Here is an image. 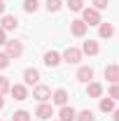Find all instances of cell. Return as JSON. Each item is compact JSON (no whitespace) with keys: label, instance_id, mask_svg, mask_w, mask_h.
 <instances>
[{"label":"cell","instance_id":"f1b7e54d","mask_svg":"<svg viewBox=\"0 0 119 121\" xmlns=\"http://www.w3.org/2000/svg\"><path fill=\"white\" fill-rule=\"evenodd\" d=\"M5 7H7V2H5V0H0V14H5Z\"/></svg>","mask_w":119,"mask_h":121},{"label":"cell","instance_id":"7c38bea8","mask_svg":"<svg viewBox=\"0 0 119 121\" xmlns=\"http://www.w3.org/2000/svg\"><path fill=\"white\" fill-rule=\"evenodd\" d=\"M51 103L59 105V107L68 105V91H65V89H56L54 93H51Z\"/></svg>","mask_w":119,"mask_h":121},{"label":"cell","instance_id":"8fae6325","mask_svg":"<svg viewBox=\"0 0 119 121\" xmlns=\"http://www.w3.org/2000/svg\"><path fill=\"white\" fill-rule=\"evenodd\" d=\"M82 54H87V56H98V54H101V44H98L96 40H87V42L82 44Z\"/></svg>","mask_w":119,"mask_h":121},{"label":"cell","instance_id":"603a6c76","mask_svg":"<svg viewBox=\"0 0 119 121\" xmlns=\"http://www.w3.org/2000/svg\"><path fill=\"white\" fill-rule=\"evenodd\" d=\"M12 121H30V112H26V109H16L14 114H12Z\"/></svg>","mask_w":119,"mask_h":121},{"label":"cell","instance_id":"4316f807","mask_svg":"<svg viewBox=\"0 0 119 121\" xmlns=\"http://www.w3.org/2000/svg\"><path fill=\"white\" fill-rule=\"evenodd\" d=\"M9 56H7V54H5V51H0V70H5V68H9Z\"/></svg>","mask_w":119,"mask_h":121},{"label":"cell","instance_id":"30bf717a","mask_svg":"<svg viewBox=\"0 0 119 121\" xmlns=\"http://www.w3.org/2000/svg\"><path fill=\"white\" fill-rule=\"evenodd\" d=\"M0 28L5 30H16L19 28V19H16L14 14H2V21H0Z\"/></svg>","mask_w":119,"mask_h":121},{"label":"cell","instance_id":"ffe728a7","mask_svg":"<svg viewBox=\"0 0 119 121\" xmlns=\"http://www.w3.org/2000/svg\"><path fill=\"white\" fill-rule=\"evenodd\" d=\"M45 7H47V12H49V14H56L61 7H63V0H47Z\"/></svg>","mask_w":119,"mask_h":121},{"label":"cell","instance_id":"e0dca14e","mask_svg":"<svg viewBox=\"0 0 119 121\" xmlns=\"http://www.w3.org/2000/svg\"><path fill=\"white\" fill-rule=\"evenodd\" d=\"M98 107H101V112H105V114H112V112L117 109L112 98H101V105H98Z\"/></svg>","mask_w":119,"mask_h":121},{"label":"cell","instance_id":"2e32d148","mask_svg":"<svg viewBox=\"0 0 119 121\" xmlns=\"http://www.w3.org/2000/svg\"><path fill=\"white\" fill-rule=\"evenodd\" d=\"M75 117H77V109H75V107H68V105L61 107V112H59V121H75Z\"/></svg>","mask_w":119,"mask_h":121},{"label":"cell","instance_id":"44dd1931","mask_svg":"<svg viewBox=\"0 0 119 121\" xmlns=\"http://www.w3.org/2000/svg\"><path fill=\"white\" fill-rule=\"evenodd\" d=\"M75 121H96V117H93V112H91V109H82V112H77Z\"/></svg>","mask_w":119,"mask_h":121},{"label":"cell","instance_id":"9c48e42d","mask_svg":"<svg viewBox=\"0 0 119 121\" xmlns=\"http://www.w3.org/2000/svg\"><path fill=\"white\" fill-rule=\"evenodd\" d=\"M77 82H82V84L93 82V68H91V65H79V70H77Z\"/></svg>","mask_w":119,"mask_h":121},{"label":"cell","instance_id":"6da1fadb","mask_svg":"<svg viewBox=\"0 0 119 121\" xmlns=\"http://www.w3.org/2000/svg\"><path fill=\"white\" fill-rule=\"evenodd\" d=\"M82 21H84L87 26H101V23H103V21H101V12L93 9V7H84V9H82Z\"/></svg>","mask_w":119,"mask_h":121},{"label":"cell","instance_id":"484cf974","mask_svg":"<svg viewBox=\"0 0 119 121\" xmlns=\"http://www.w3.org/2000/svg\"><path fill=\"white\" fill-rule=\"evenodd\" d=\"M91 2H93V9H98V12L107 9V5H110V0H91Z\"/></svg>","mask_w":119,"mask_h":121},{"label":"cell","instance_id":"8992f818","mask_svg":"<svg viewBox=\"0 0 119 121\" xmlns=\"http://www.w3.org/2000/svg\"><path fill=\"white\" fill-rule=\"evenodd\" d=\"M23 84H26V86H37V84H40V70L26 68V70H23Z\"/></svg>","mask_w":119,"mask_h":121},{"label":"cell","instance_id":"4dcf8cb0","mask_svg":"<svg viewBox=\"0 0 119 121\" xmlns=\"http://www.w3.org/2000/svg\"><path fill=\"white\" fill-rule=\"evenodd\" d=\"M2 107H5V98L0 95V109H2Z\"/></svg>","mask_w":119,"mask_h":121},{"label":"cell","instance_id":"7a4b0ae2","mask_svg":"<svg viewBox=\"0 0 119 121\" xmlns=\"http://www.w3.org/2000/svg\"><path fill=\"white\" fill-rule=\"evenodd\" d=\"M82 56H84L82 49H77V47H68V49L61 54V60H65L68 65H77V63L82 60Z\"/></svg>","mask_w":119,"mask_h":121},{"label":"cell","instance_id":"cb8c5ba5","mask_svg":"<svg viewBox=\"0 0 119 121\" xmlns=\"http://www.w3.org/2000/svg\"><path fill=\"white\" fill-rule=\"evenodd\" d=\"M9 89H12V84H9V77H0V95L9 93Z\"/></svg>","mask_w":119,"mask_h":121},{"label":"cell","instance_id":"9a60e30c","mask_svg":"<svg viewBox=\"0 0 119 121\" xmlns=\"http://www.w3.org/2000/svg\"><path fill=\"white\" fill-rule=\"evenodd\" d=\"M45 65L47 68H59L61 65V54L59 51H47L45 54Z\"/></svg>","mask_w":119,"mask_h":121},{"label":"cell","instance_id":"3957f363","mask_svg":"<svg viewBox=\"0 0 119 121\" xmlns=\"http://www.w3.org/2000/svg\"><path fill=\"white\" fill-rule=\"evenodd\" d=\"M5 54H7L9 58H19V56L23 54L21 40H7V42H5Z\"/></svg>","mask_w":119,"mask_h":121},{"label":"cell","instance_id":"ba28073f","mask_svg":"<svg viewBox=\"0 0 119 121\" xmlns=\"http://www.w3.org/2000/svg\"><path fill=\"white\" fill-rule=\"evenodd\" d=\"M87 30H89V26H87L82 19H75V21H70V33H73L75 37H84V35H87Z\"/></svg>","mask_w":119,"mask_h":121},{"label":"cell","instance_id":"d6986e66","mask_svg":"<svg viewBox=\"0 0 119 121\" xmlns=\"http://www.w3.org/2000/svg\"><path fill=\"white\" fill-rule=\"evenodd\" d=\"M37 9H40V0H23V12L35 14Z\"/></svg>","mask_w":119,"mask_h":121},{"label":"cell","instance_id":"5bb4252c","mask_svg":"<svg viewBox=\"0 0 119 121\" xmlns=\"http://www.w3.org/2000/svg\"><path fill=\"white\" fill-rule=\"evenodd\" d=\"M105 79L110 82V84H119V65H107L105 68Z\"/></svg>","mask_w":119,"mask_h":121},{"label":"cell","instance_id":"d4e9b609","mask_svg":"<svg viewBox=\"0 0 119 121\" xmlns=\"http://www.w3.org/2000/svg\"><path fill=\"white\" fill-rule=\"evenodd\" d=\"M107 98L119 100V84H112V86H110V91H107Z\"/></svg>","mask_w":119,"mask_h":121},{"label":"cell","instance_id":"f546056e","mask_svg":"<svg viewBox=\"0 0 119 121\" xmlns=\"http://www.w3.org/2000/svg\"><path fill=\"white\" fill-rule=\"evenodd\" d=\"M112 119H114V121H119V109H114V112H112Z\"/></svg>","mask_w":119,"mask_h":121},{"label":"cell","instance_id":"4fadbf2b","mask_svg":"<svg viewBox=\"0 0 119 121\" xmlns=\"http://www.w3.org/2000/svg\"><path fill=\"white\" fill-rule=\"evenodd\" d=\"M87 95L89 98H103V84L101 82H89L87 84Z\"/></svg>","mask_w":119,"mask_h":121},{"label":"cell","instance_id":"7402d4cb","mask_svg":"<svg viewBox=\"0 0 119 121\" xmlns=\"http://www.w3.org/2000/svg\"><path fill=\"white\" fill-rule=\"evenodd\" d=\"M70 12H82L84 9V0H68V5H65Z\"/></svg>","mask_w":119,"mask_h":121},{"label":"cell","instance_id":"5b68a950","mask_svg":"<svg viewBox=\"0 0 119 121\" xmlns=\"http://www.w3.org/2000/svg\"><path fill=\"white\" fill-rule=\"evenodd\" d=\"M35 117L42 119V121H51V117H54V105L51 103H40L37 109H35Z\"/></svg>","mask_w":119,"mask_h":121},{"label":"cell","instance_id":"52a82bcc","mask_svg":"<svg viewBox=\"0 0 119 121\" xmlns=\"http://www.w3.org/2000/svg\"><path fill=\"white\" fill-rule=\"evenodd\" d=\"M9 93H12V98H14L16 103L28 100V86H26V84H14V86L9 89Z\"/></svg>","mask_w":119,"mask_h":121},{"label":"cell","instance_id":"d6a6232c","mask_svg":"<svg viewBox=\"0 0 119 121\" xmlns=\"http://www.w3.org/2000/svg\"><path fill=\"white\" fill-rule=\"evenodd\" d=\"M0 121H2V119H0Z\"/></svg>","mask_w":119,"mask_h":121},{"label":"cell","instance_id":"277c9868","mask_svg":"<svg viewBox=\"0 0 119 121\" xmlns=\"http://www.w3.org/2000/svg\"><path fill=\"white\" fill-rule=\"evenodd\" d=\"M33 98L37 103H47V100H51V89L45 84H37V86H33Z\"/></svg>","mask_w":119,"mask_h":121},{"label":"cell","instance_id":"1f68e13d","mask_svg":"<svg viewBox=\"0 0 119 121\" xmlns=\"http://www.w3.org/2000/svg\"><path fill=\"white\" fill-rule=\"evenodd\" d=\"M51 121H54V119H51ZM56 121H59V119H56Z\"/></svg>","mask_w":119,"mask_h":121},{"label":"cell","instance_id":"ac0fdd59","mask_svg":"<svg viewBox=\"0 0 119 121\" xmlns=\"http://www.w3.org/2000/svg\"><path fill=\"white\" fill-rule=\"evenodd\" d=\"M98 35H101L103 40L112 37V35H114V26H112V23H101V26H98Z\"/></svg>","mask_w":119,"mask_h":121},{"label":"cell","instance_id":"83f0119b","mask_svg":"<svg viewBox=\"0 0 119 121\" xmlns=\"http://www.w3.org/2000/svg\"><path fill=\"white\" fill-rule=\"evenodd\" d=\"M5 42H7V35H5V30L0 28V44H5Z\"/></svg>","mask_w":119,"mask_h":121}]
</instances>
